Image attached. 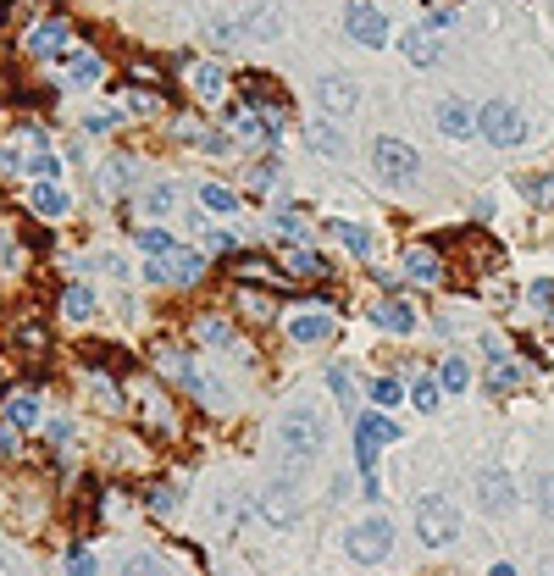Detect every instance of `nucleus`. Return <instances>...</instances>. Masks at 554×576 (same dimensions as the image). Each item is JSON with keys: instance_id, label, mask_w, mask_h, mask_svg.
Segmentation results:
<instances>
[{"instance_id": "obj_1", "label": "nucleus", "mask_w": 554, "mask_h": 576, "mask_svg": "<svg viewBox=\"0 0 554 576\" xmlns=\"http://www.w3.org/2000/svg\"><path fill=\"white\" fill-rule=\"evenodd\" d=\"M228 133L244 139V144H255V150H266V156H277V144H283V111L255 106V100L239 95V106L228 111Z\"/></svg>"}, {"instance_id": "obj_2", "label": "nucleus", "mask_w": 554, "mask_h": 576, "mask_svg": "<svg viewBox=\"0 0 554 576\" xmlns=\"http://www.w3.org/2000/svg\"><path fill=\"white\" fill-rule=\"evenodd\" d=\"M399 438V421H388V416H361L355 421V460H361V477H366V499H383V488H377V449L383 444H394Z\"/></svg>"}, {"instance_id": "obj_3", "label": "nucleus", "mask_w": 554, "mask_h": 576, "mask_svg": "<svg viewBox=\"0 0 554 576\" xmlns=\"http://www.w3.org/2000/svg\"><path fill=\"white\" fill-rule=\"evenodd\" d=\"M372 167L388 189H416L422 183V156L410 150L405 139H377L372 144Z\"/></svg>"}, {"instance_id": "obj_4", "label": "nucleus", "mask_w": 554, "mask_h": 576, "mask_svg": "<svg viewBox=\"0 0 554 576\" xmlns=\"http://www.w3.org/2000/svg\"><path fill=\"white\" fill-rule=\"evenodd\" d=\"M344 554H350L355 565H383L388 554H394V521H388V516L355 521V527L344 532Z\"/></svg>"}, {"instance_id": "obj_5", "label": "nucleus", "mask_w": 554, "mask_h": 576, "mask_svg": "<svg viewBox=\"0 0 554 576\" xmlns=\"http://www.w3.org/2000/svg\"><path fill=\"white\" fill-rule=\"evenodd\" d=\"M416 538H422V549H449V543L460 538V510L444 493H427V499L416 504Z\"/></svg>"}, {"instance_id": "obj_6", "label": "nucleus", "mask_w": 554, "mask_h": 576, "mask_svg": "<svg viewBox=\"0 0 554 576\" xmlns=\"http://www.w3.org/2000/svg\"><path fill=\"white\" fill-rule=\"evenodd\" d=\"M277 438H283V449H289L294 460H316V455H322V444H327V421L316 416L311 405H300V410L283 416V432H277Z\"/></svg>"}, {"instance_id": "obj_7", "label": "nucleus", "mask_w": 554, "mask_h": 576, "mask_svg": "<svg viewBox=\"0 0 554 576\" xmlns=\"http://www.w3.org/2000/svg\"><path fill=\"white\" fill-rule=\"evenodd\" d=\"M477 133L494 144V150H510V144H521L527 122H521V111L510 106V100H488V106L477 111Z\"/></svg>"}, {"instance_id": "obj_8", "label": "nucleus", "mask_w": 554, "mask_h": 576, "mask_svg": "<svg viewBox=\"0 0 554 576\" xmlns=\"http://www.w3.org/2000/svg\"><path fill=\"white\" fill-rule=\"evenodd\" d=\"M145 277L150 283H200L205 277V250H172V255H150V266H145Z\"/></svg>"}, {"instance_id": "obj_9", "label": "nucleus", "mask_w": 554, "mask_h": 576, "mask_svg": "<svg viewBox=\"0 0 554 576\" xmlns=\"http://www.w3.org/2000/svg\"><path fill=\"white\" fill-rule=\"evenodd\" d=\"M344 34L366 50H383L388 45V17L377 12V6H366V0H355L350 12H344Z\"/></svg>"}, {"instance_id": "obj_10", "label": "nucleus", "mask_w": 554, "mask_h": 576, "mask_svg": "<svg viewBox=\"0 0 554 576\" xmlns=\"http://www.w3.org/2000/svg\"><path fill=\"white\" fill-rule=\"evenodd\" d=\"M516 482H510V471H499V466H488V471H477V504L488 510V516H510L516 510Z\"/></svg>"}, {"instance_id": "obj_11", "label": "nucleus", "mask_w": 554, "mask_h": 576, "mask_svg": "<svg viewBox=\"0 0 554 576\" xmlns=\"http://www.w3.org/2000/svg\"><path fill=\"white\" fill-rule=\"evenodd\" d=\"M23 200H28V211H34L39 222H61V216L73 211V200H67V189H61L56 178H39L34 189L23 194Z\"/></svg>"}, {"instance_id": "obj_12", "label": "nucleus", "mask_w": 554, "mask_h": 576, "mask_svg": "<svg viewBox=\"0 0 554 576\" xmlns=\"http://www.w3.org/2000/svg\"><path fill=\"white\" fill-rule=\"evenodd\" d=\"M67 45H73V23L67 17H50V23H39L28 34V56H67Z\"/></svg>"}, {"instance_id": "obj_13", "label": "nucleus", "mask_w": 554, "mask_h": 576, "mask_svg": "<svg viewBox=\"0 0 554 576\" xmlns=\"http://www.w3.org/2000/svg\"><path fill=\"white\" fill-rule=\"evenodd\" d=\"M405 277L422 288H438L444 283V255H438V244H416V250L405 255Z\"/></svg>"}, {"instance_id": "obj_14", "label": "nucleus", "mask_w": 554, "mask_h": 576, "mask_svg": "<svg viewBox=\"0 0 554 576\" xmlns=\"http://www.w3.org/2000/svg\"><path fill=\"white\" fill-rule=\"evenodd\" d=\"M438 133H444V139H471V133H477V111L466 106V100H438Z\"/></svg>"}, {"instance_id": "obj_15", "label": "nucleus", "mask_w": 554, "mask_h": 576, "mask_svg": "<svg viewBox=\"0 0 554 576\" xmlns=\"http://www.w3.org/2000/svg\"><path fill=\"white\" fill-rule=\"evenodd\" d=\"M322 106L333 111V117H350L355 106H361V89H355V78H322Z\"/></svg>"}, {"instance_id": "obj_16", "label": "nucleus", "mask_w": 554, "mask_h": 576, "mask_svg": "<svg viewBox=\"0 0 554 576\" xmlns=\"http://www.w3.org/2000/svg\"><path fill=\"white\" fill-rule=\"evenodd\" d=\"M372 327H383V333H416V311H410L405 300H377L372 305Z\"/></svg>"}, {"instance_id": "obj_17", "label": "nucleus", "mask_w": 554, "mask_h": 576, "mask_svg": "<svg viewBox=\"0 0 554 576\" xmlns=\"http://www.w3.org/2000/svg\"><path fill=\"white\" fill-rule=\"evenodd\" d=\"M289 338H294V344H322V338H333V311L294 316V322H289Z\"/></svg>"}, {"instance_id": "obj_18", "label": "nucleus", "mask_w": 554, "mask_h": 576, "mask_svg": "<svg viewBox=\"0 0 554 576\" xmlns=\"http://www.w3.org/2000/svg\"><path fill=\"white\" fill-rule=\"evenodd\" d=\"M189 89H194L200 100H217L222 89H228V78H222L217 61H194V67H189Z\"/></svg>"}, {"instance_id": "obj_19", "label": "nucleus", "mask_w": 554, "mask_h": 576, "mask_svg": "<svg viewBox=\"0 0 554 576\" xmlns=\"http://www.w3.org/2000/svg\"><path fill=\"white\" fill-rule=\"evenodd\" d=\"M327 239H338L350 255H361V261L372 255V233H366V228H355V222H338V216H327Z\"/></svg>"}, {"instance_id": "obj_20", "label": "nucleus", "mask_w": 554, "mask_h": 576, "mask_svg": "<svg viewBox=\"0 0 554 576\" xmlns=\"http://www.w3.org/2000/svg\"><path fill=\"white\" fill-rule=\"evenodd\" d=\"M405 56H410V67H438V28L405 34Z\"/></svg>"}, {"instance_id": "obj_21", "label": "nucleus", "mask_w": 554, "mask_h": 576, "mask_svg": "<svg viewBox=\"0 0 554 576\" xmlns=\"http://www.w3.org/2000/svg\"><path fill=\"white\" fill-rule=\"evenodd\" d=\"M100 72H106V61H100L95 50H78V56H67V84L89 89V84H100Z\"/></svg>"}, {"instance_id": "obj_22", "label": "nucleus", "mask_w": 554, "mask_h": 576, "mask_svg": "<svg viewBox=\"0 0 554 576\" xmlns=\"http://www.w3.org/2000/svg\"><path fill=\"white\" fill-rule=\"evenodd\" d=\"M283 272L289 277H322L327 261L316 250H305V244H289V250H283Z\"/></svg>"}, {"instance_id": "obj_23", "label": "nucleus", "mask_w": 554, "mask_h": 576, "mask_svg": "<svg viewBox=\"0 0 554 576\" xmlns=\"http://www.w3.org/2000/svg\"><path fill=\"white\" fill-rule=\"evenodd\" d=\"M61 316H67V322H89V316H95V294H89L84 283H67L61 288Z\"/></svg>"}, {"instance_id": "obj_24", "label": "nucleus", "mask_w": 554, "mask_h": 576, "mask_svg": "<svg viewBox=\"0 0 554 576\" xmlns=\"http://www.w3.org/2000/svg\"><path fill=\"white\" fill-rule=\"evenodd\" d=\"M266 521H272V527H294V521H300V499H294L289 488H272L266 493Z\"/></svg>"}, {"instance_id": "obj_25", "label": "nucleus", "mask_w": 554, "mask_h": 576, "mask_svg": "<svg viewBox=\"0 0 554 576\" xmlns=\"http://www.w3.org/2000/svg\"><path fill=\"white\" fill-rule=\"evenodd\" d=\"M45 349H50L45 322H17V355H28V360H45Z\"/></svg>"}, {"instance_id": "obj_26", "label": "nucleus", "mask_w": 554, "mask_h": 576, "mask_svg": "<svg viewBox=\"0 0 554 576\" xmlns=\"http://www.w3.org/2000/svg\"><path fill=\"white\" fill-rule=\"evenodd\" d=\"M488 355H494V366H488V388H494V394H510V388L521 383V366H516V360H505V349H488Z\"/></svg>"}, {"instance_id": "obj_27", "label": "nucleus", "mask_w": 554, "mask_h": 576, "mask_svg": "<svg viewBox=\"0 0 554 576\" xmlns=\"http://www.w3.org/2000/svg\"><path fill=\"white\" fill-rule=\"evenodd\" d=\"M239 311L250 316L255 327H261V322H272L277 305H272V294H266V288H239Z\"/></svg>"}, {"instance_id": "obj_28", "label": "nucleus", "mask_w": 554, "mask_h": 576, "mask_svg": "<svg viewBox=\"0 0 554 576\" xmlns=\"http://www.w3.org/2000/svg\"><path fill=\"white\" fill-rule=\"evenodd\" d=\"M6 421H12V432H34L39 427V399L34 394H17L12 405H6Z\"/></svg>"}, {"instance_id": "obj_29", "label": "nucleus", "mask_w": 554, "mask_h": 576, "mask_svg": "<svg viewBox=\"0 0 554 576\" xmlns=\"http://www.w3.org/2000/svg\"><path fill=\"white\" fill-rule=\"evenodd\" d=\"M305 133H311V150H316V156H327V161L344 156V133H338V128H327V122H311Z\"/></svg>"}, {"instance_id": "obj_30", "label": "nucleus", "mask_w": 554, "mask_h": 576, "mask_svg": "<svg viewBox=\"0 0 554 576\" xmlns=\"http://www.w3.org/2000/svg\"><path fill=\"white\" fill-rule=\"evenodd\" d=\"M200 205H205V211H217V216H233L244 200L233 189H222V183H200Z\"/></svg>"}, {"instance_id": "obj_31", "label": "nucleus", "mask_w": 554, "mask_h": 576, "mask_svg": "<svg viewBox=\"0 0 554 576\" xmlns=\"http://www.w3.org/2000/svg\"><path fill=\"white\" fill-rule=\"evenodd\" d=\"M438 383H444V394H466V383H471L466 355H449L444 366H438Z\"/></svg>"}, {"instance_id": "obj_32", "label": "nucleus", "mask_w": 554, "mask_h": 576, "mask_svg": "<svg viewBox=\"0 0 554 576\" xmlns=\"http://www.w3.org/2000/svg\"><path fill=\"white\" fill-rule=\"evenodd\" d=\"M6 167H28L34 178H56V172H61V156H50V150H34V156H6Z\"/></svg>"}, {"instance_id": "obj_33", "label": "nucleus", "mask_w": 554, "mask_h": 576, "mask_svg": "<svg viewBox=\"0 0 554 576\" xmlns=\"http://www.w3.org/2000/svg\"><path fill=\"white\" fill-rule=\"evenodd\" d=\"M516 189L527 194L532 205H554V172H527V178H521Z\"/></svg>"}, {"instance_id": "obj_34", "label": "nucleus", "mask_w": 554, "mask_h": 576, "mask_svg": "<svg viewBox=\"0 0 554 576\" xmlns=\"http://www.w3.org/2000/svg\"><path fill=\"white\" fill-rule=\"evenodd\" d=\"M194 333H200V344H211V349H233V327L222 322V316H205Z\"/></svg>"}, {"instance_id": "obj_35", "label": "nucleus", "mask_w": 554, "mask_h": 576, "mask_svg": "<svg viewBox=\"0 0 554 576\" xmlns=\"http://www.w3.org/2000/svg\"><path fill=\"white\" fill-rule=\"evenodd\" d=\"M438 399H444V383H438V377H422V383H410V405L422 410H438Z\"/></svg>"}, {"instance_id": "obj_36", "label": "nucleus", "mask_w": 554, "mask_h": 576, "mask_svg": "<svg viewBox=\"0 0 554 576\" xmlns=\"http://www.w3.org/2000/svg\"><path fill=\"white\" fill-rule=\"evenodd\" d=\"M133 244H139L145 255H172V250H178V239L161 233V228H139V233H133Z\"/></svg>"}, {"instance_id": "obj_37", "label": "nucleus", "mask_w": 554, "mask_h": 576, "mask_svg": "<svg viewBox=\"0 0 554 576\" xmlns=\"http://www.w3.org/2000/svg\"><path fill=\"white\" fill-rule=\"evenodd\" d=\"M139 205H145V216H167L172 205H178V189H172V183H156V189H150Z\"/></svg>"}, {"instance_id": "obj_38", "label": "nucleus", "mask_w": 554, "mask_h": 576, "mask_svg": "<svg viewBox=\"0 0 554 576\" xmlns=\"http://www.w3.org/2000/svg\"><path fill=\"white\" fill-rule=\"evenodd\" d=\"M133 172H139V167H133V161H111V167L100 172V189L122 194V189H128V183H133Z\"/></svg>"}, {"instance_id": "obj_39", "label": "nucleus", "mask_w": 554, "mask_h": 576, "mask_svg": "<svg viewBox=\"0 0 554 576\" xmlns=\"http://www.w3.org/2000/svg\"><path fill=\"white\" fill-rule=\"evenodd\" d=\"M172 504H178V493H172L167 482H150V488H145V510H150V516H167Z\"/></svg>"}, {"instance_id": "obj_40", "label": "nucleus", "mask_w": 554, "mask_h": 576, "mask_svg": "<svg viewBox=\"0 0 554 576\" xmlns=\"http://www.w3.org/2000/svg\"><path fill=\"white\" fill-rule=\"evenodd\" d=\"M250 34H255V39H277V6H255Z\"/></svg>"}, {"instance_id": "obj_41", "label": "nucleus", "mask_w": 554, "mask_h": 576, "mask_svg": "<svg viewBox=\"0 0 554 576\" xmlns=\"http://www.w3.org/2000/svg\"><path fill=\"white\" fill-rule=\"evenodd\" d=\"M372 399L388 410V405H399V399H405V388H399L394 377H372Z\"/></svg>"}, {"instance_id": "obj_42", "label": "nucleus", "mask_w": 554, "mask_h": 576, "mask_svg": "<svg viewBox=\"0 0 554 576\" xmlns=\"http://www.w3.org/2000/svg\"><path fill=\"white\" fill-rule=\"evenodd\" d=\"M272 228H277V239H289V244H305V222H300V216H277V222H272Z\"/></svg>"}, {"instance_id": "obj_43", "label": "nucleus", "mask_w": 554, "mask_h": 576, "mask_svg": "<svg viewBox=\"0 0 554 576\" xmlns=\"http://www.w3.org/2000/svg\"><path fill=\"white\" fill-rule=\"evenodd\" d=\"M327 388H333V394L344 399V405H350V399H355V388H350V372H344V366H333V372H327Z\"/></svg>"}, {"instance_id": "obj_44", "label": "nucleus", "mask_w": 554, "mask_h": 576, "mask_svg": "<svg viewBox=\"0 0 554 576\" xmlns=\"http://www.w3.org/2000/svg\"><path fill=\"white\" fill-rule=\"evenodd\" d=\"M200 250H205V255H233V239H228V233H205Z\"/></svg>"}, {"instance_id": "obj_45", "label": "nucleus", "mask_w": 554, "mask_h": 576, "mask_svg": "<svg viewBox=\"0 0 554 576\" xmlns=\"http://www.w3.org/2000/svg\"><path fill=\"white\" fill-rule=\"evenodd\" d=\"M67 571H78V576H89L95 571V560H89V549L78 543V549H67Z\"/></svg>"}, {"instance_id": "obj_46", "label": "nucleus", "mask_w": 554, "mask_h": 576, "mask_svg": "<svg viewBox=\"0 0 554 576\" xmlns=\"http://www.w3.org/2000/svg\"><path fill=\"white\" fill-rule=\"evenodd\" d=\"M200 150L205 156H228V139L222 133H200Z\"/></svg>"}, {"instance_id": "obj_47", "label": "nucleus", "mask_w": 554, "mask_h": 576, "mask_svg": "<svg viewBox=\"0 0 554 576\" xmlns=\"http://www.w3.org/2000/svg\"><path fill=\"white\" fill-rule=\"evenodd\" d=\"M128 106H133V111H161V95H145V89H133Z\"/></svg>"}, {"instance_id": "obj_48", "label": "nucleus", "mask_w": 554, "mask_h": 576, "mask_svg": "<svg viewBox=\"0 0 554 576\" xmlns=\"http://www.w3.org/2000/svg\"><path fill=\"white\" fill-rule=\"evenodd\" d=\"M538 504H543V516L554 521V477H543V482H538Z\"/></svg>"}, {"instance_id": "obj_49", "label": "nucleus", "mask_w": 554, "mask_h": 576, "mask_svg": "<svg viewBox=\"0 0 554 576\" xmlns=\"http://www.w3.org/2000/svg\"><path fill=\"white\" fill-rule=\"evenodd\" d=\"M211 45H239V28H228V23H211Z\"/></svg>"}, {"instance_id": "obj_50", "label": "nucleus", "mask_w": 554, "mask_h": 576, "mask_svg": "<svg viewBox=\"0 0 554 576\" xmlns=\"http://www.w3.org/2000/svg\"><path fill=\"white\" fill-rule=\"evenodd\" d=\"M122 128V111H111V117H89V133H111Z\"/></svg>"}, {"instance_id": "obj_51", "label": "nucleus", "mask_w": 554, "mask_h": 576, "mask_svg": "<svg viewBox=\"0 0 554 576\" xmlns=\"http://www.w3.org/2000/svg\"><path fill=\"white\" fill-rule=\"evenodd\" d=\"M532 305H543V311H549V305H554V283H532Z\"/></svg>"}, {"instance_id": "obj_52", "label": "nucleus", "mask_w": 554, "mask_h": 576, "mask_svg": "<svg viewBox=\"0 0 554 576\" xmlns=\"http://www.w3.org/2000/svg\"><path fill=\"white\" fill-rule=\"evenodd\" d=\"M12 455V421H0V460Z\"/></svg>"}, {"instance_id": "obj_53", "label": "nucleus", "mask_w": 554, "mask_h": 576, "mask_svg": "<svg viewBox=\"0 0 554 576\" xmlns=\"http://www.w3.org/2000/svg\"><path fill=\"white\" fill-rule=\"evenodd\" d=\"M0 266H17V250H12V239H0Z\"/></svg>"}]
</instances>
